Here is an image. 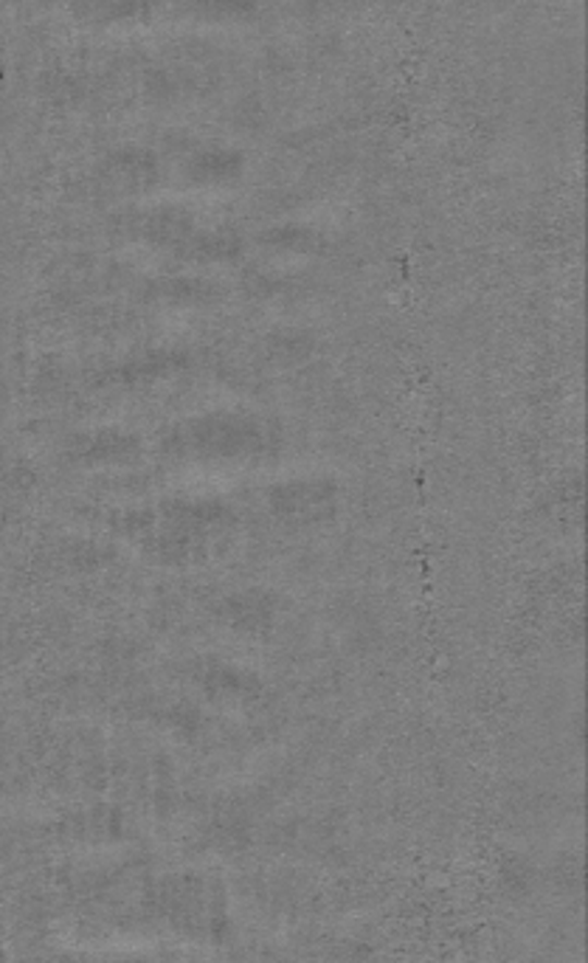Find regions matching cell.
<instances>
[{
	"instance_id": "obj_2",
	"label": "cell",
	"mask_w": 588,
	"mask_h": 963,
	"mask_svg": "<svg viewBox=\"0 0 588 963\" xmlns=\"http://www.w3.org/2000/svg\"><path fill=\"white\" fill-rule=\"evenodd\" d=\"M335 485L316 479H296L284 481L279 488L271 490V504L282 519L291 522H318L335 508Z\"/></svg>"
},
{
	"instance_id": "obj_5",
	"label": "cell",
	"mask_w": 588,
	"mask_h": 963,
	"mask_svg": "<svg viewBox=\"0 0 588 963\" xmlns=\"http://www.w3.org/2000/svg\"><path fill=\"white\" fill-rule=\"evenodd\" d=\"M271 611V600L265 595H257V592H240V595L229 597L223 606L225 620L243 631H254L268 623Z\"/></svg>"
},
{
	"instance_id": "obj_7",
	"label": "cell",
	"mask_w": 588,
	"mask_h": 963,
	"mask_svg": "<svg viewBox=\"0 0 588 963\" xmlns=\"http://www.w3.org/2000/svg\"><path fill=\"white\" fill-rule=\"evenodd\" d=\"M195 12L211 14V17H237L250 9L254 0H189Z\"/></svg>"
},
{
	"instance_id": "obj_3",
	"label": "cell",
	"mask_w": 588,
	"mask_h": 963,
	"mask_svg": "<svg viewBox=\"0 0 588 963\" xmlns=\"http://www.w3.org/2000/svg\"><path fill=\"white\" fill-rule=\"evenodd\" d=\"M156 161L147 156V153H138V149H130V153H119V156L110 158L108 163V181L110 186L122 192H138L144 186H149L156 181Z\"/></svg>"
},
{
	"instance_id": "obj_8",
	"label": "cell",
	"mask_w": 588,
	"mask_h": 963,
	"mask_svg": "<svg viewBox=\"0 0 588 963\" xmlns=\"http://www.w3.org/2000/svg\"><path fill=\"white\" fill-rule=\"evenodd\" d=\"M209 296H211L209 288L195 282V279L170 282V288H167V298H172V302H204V298Z\"/></svg>"
},
{
	"instance_id": "obj_1",
	"label": "cell",
	"mask_w": 588,
	"mask_h": 963,
	"mask_svg": "<svg viewBox=\"0 0 588 963\" xmlns=\"http://www.w3.org/2000/svg\"><path fill=\"white\" fill-rule=\"evenodd\" d=\"M265 431L257 420L240 414H211L200 420L177 426L167 446L183 456H204V460H234V456L257 454L265 446Z\"/></svg>"
},
{
	"instance_id": "obj_4",
	"label": "cell",
	"mask_w": 588,
	"mask_h": 963,
	"mask_svg": "<svg viewBox=\"0 0 588 963\" xmlns=\"http://www.w3.org/2000/svg\"><path fill=\"white\" fill-rule=\"evenodd\" d=\"M90 440H85V446L79 448V456L90 465H105V462H127V456L133 451H138V442L130 435H119V431H99V435H88Z\"/></svg>"
},
{
	"instance_id": "obj_6",
	"label": "cell",
	"mask_w": 588,
	"mask_h": 963,
	"mask_svg": "<svg viewBox=\"0 0 588 963\" xmlns=\"http://www.w3.org/2000/svg\"><path fill=\"white\" fill-rule=\"evenodd\" d=\"M243 161H240L237 153H229V149H209V153H200L192 163V175L200 184H225L231 178L237 175Z\"/></svg>"
}]
</instances>
